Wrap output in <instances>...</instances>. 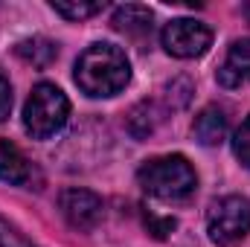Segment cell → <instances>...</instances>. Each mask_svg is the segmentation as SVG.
<instances>
[{"label":"cell","instance_id":"1","mask_svg":"<svg viewBox=\"0 0 250 247\" xmlns=\"http://www.w3.org/2000/svg\"><path fill=\"white\" fill-rule=\"evenodd\" d=\"M73 79L93 99L117 96L131 82V62H128L123 47L108 44V41H96L76 59Z\"/></svg>","mask_w":250,"mask_h":247},{"label":"cell","instance_id":"2","mask_svg":"<svg viewBox=\"0 0 250 247\" xmlns=\"http://www.w3.org/2000/svg\"><path fill=\"white\" fill-rule=\"evenodd\" d=\"M137 181L146 195L166 201V204H184L198 189L195 166L184 154H163V157L146 160L137 172Z\"/></svg>","mask_w":250,"mask_h":247},{"label":"cell","instance_id":"3","mask_svg":"<svg viewBox=\"0 0 250 247\" xmlns=\"http://www.w3.org/2000/svg\"><path fill=\"white\" fill-rule=\"evenodd\" d=\"M70 117V99L62 87L53 82H41L32 87L26 105H23V128L32 140H50L67 125Z\"/></svg>","mask_w":250,"mask_h":247},{"label":"cell","instance_id":"4","mask_svg":"<svg viewBox=\"0 0 250 247\" xmlns=\"http://www.w3.org/2000/svg\"><path fill=\"white\" fill-rule=\"evenodd\" d=\"M207 233L212 245L233 247L250 233V198L245 195H221L207 209Z\"/></svg>","mask_w":250,"mask_h":247},{"label":"cell","instance_id":"5","mask_svg":"<svg viewBox=\"0 0 250 247\" xmlns=\"http://www.w3.org/2000/svg\"><path fill=\"white\" fill-rule=\"evenodd\" d=\"M160 44L175 59H201L212 44V29L195 18H175L163 26Z\"/></svg>","mask_w":250,"mask_h":247},{"label":"cell","instance_id":"6","mask_svg":"<svg viewBox=\"0 0 250 247\" xmlns=\"http://www.w3.org/2000/svg\"><path fill=\"white\" fill-rule=\"evenodd\" d=\"M59 209H62L64 221L79 230V233H90L102 215H105V204L96 192L90 189H79V186H70L59 195Z\"/></svg>","mask_w":250,"mask_h":247},{"label":"cell","instance_id":"7","mask_svg":"<svg viewBox=\"0 0 250 247\" xmlns=\"http://www.w3.org/2000/svg\"><path fill=\"white\" fill-rule=\"evenodd\" d=\"M0 181L21 186V189H38L41 186V172L15 143L0 140Z\"/></svg>","mask_w":250,"mask_h":247},{"label":"cell","instance_id":"8","mask_svg":"<svg viewBox=\"0 0 250 247\" xmlns=\"http://www.w3.org/2000/svg\"><path fill=\"white\" fill-rule=\"evenodd\" d=\"M215 79L227 90L250 84V38H239V41L230 44V50H227L221 67H218Z\"/></svg>","mask_w":250,"mask_h":247},{"label":"cell","instance_id":"9","mask_svg":"<svg viewBox=\"0 0 250 247\" xmlns=\"http://www.w3.org/2000/svg\"><path fill=\"white\" fill-rule=\"evenodd\" d=\"M114 29L123 32L125 38L137 41V44H146L151 38V29H154V15L148 6H140V3H125L114 12L111 18Z\"/></svg>","mask_w":250,"mask_h":247},{"label":"cell","instance_id":"10","mask_svg":"<svg viewBox=\"0 0 250 247\" xmlns=\"http://www.w3.org/2000/svg\"><path fill=\"white\" fill-rule=\"evenodd\" d=\"M192 137H195L201 145H207V148L221 145L224 137H227V114H224V108L207 105V108L195 117V123H192Z\"/></svg>","mask_w":250,"mask_h":247},{"label":"cell","instance_id":"11","mask_svg":"<svg viewBox=\"0 0 250 247\" xmlns=\"http://www.w3.org/2000/svg\"><path fill=\"white\" fill-rule=\"evenodd\" d=\"M15 53H18V59H23L26 64L44 70V67H50L59 59V44L50 41V38H26V41H21L15 47Z\"/></svg>","mask_w":250,"mask_h":247},{"label":"cell","instance_id":"12","mask_svg":"<svg viewBox=\"0 0 250 247\" xmlns=\"http://www.w3.org/2000/svg\"><path fill=\"white\" fill-rule=\"evenodd\" d=\"M160 123V114H157V108L151 105V102H140L134 111H131V117H128V128H131V134L134 137H148L154 128Z\"/></svg>","mask_w":250,"mask_h":247},{"label":"cell","instance_id":"13","mask_svg":"<svg viewBox=\"0 0 250 247\" xmlns=\"http://www.w3.org/2000/svg\"><path fill=\"white\" fill-rule=\"evenodd\" d=\"M50 9L56 12V15H62L67 21H84V18H93V15H99L102 9H105V3L102 0H96V3H70V0H53L50 3Z\"/></svg>","mask_w":250,"mask_h":247},{"label":"cell","instance_id":"14","mask_svg":"<svg viewBox=\"0 0 250 247\" xmlns=\"http://www.w3.org/2000/svg\"><path fill=\"white\" fill-rule=\"evenodd\" d=\"M233 154L245 169H250V117L233 134Z\"/></svg>","mask_w":250,"mask_h":247},{"label":"cell","instance_id":"15","mask_svg":"<svg viewBox=\"0 0 250 247\" xmlns=\"http://www.w3.org/2000/svg\"><path fill=\"white\" fill-rule=\"evenodd\" d=\"M0 247H38V245H32L9 218L0 215Z\"/></svg>","mask_w":250,"mask_h":247},{"label":"cell","instance_id":"16","mask_svg":"<svg viewBox=\"0 0 250 247\" xmlns=\"http://www.w3.org/2000/svg\"><path fill=\"white\" fill-rule=\"evenodd\" d=\"M146 227H148V233L154 236V239H166L175 227H178V221L175 218H157V215H146Z\"/></svg>","mask_w":250,"mask_h":247},{"label":"cell","instance_id":"17","mask_svg":"<svg viewBox=\"0 0 250 247\" xmlns=\"http://www.w3.org/2000/svg\"><path fill=\"white\" fill-rule=\"evenodd\" d=\"M9 111H12V82L0 67V123L9 120Z\"/></svg>","mask_w":250,"mask_h":247},{"label":"cell","instance_id":"18","mask_svg":"<svg viewBox=\"0 0 250 247\" xmlns=\"http://www.w3.org/2000/svg\"><path fill=\"white\" fill-rule=\"evenodd\" d=\"M242 15H245V18L250 21V3H245V6H242Z\"/></svg>","mask_w":250,"mask_h":247}]
</instances>
